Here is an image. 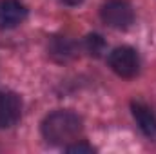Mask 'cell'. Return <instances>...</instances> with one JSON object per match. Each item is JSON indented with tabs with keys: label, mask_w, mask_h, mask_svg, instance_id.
I'll list each match as a JSON object with an SVG mask.
<instances>
[{
	"label": "cell",
	"mask_w": 156,
	"mask_h": 154,
	"mask_svg": "<svg viewBox=\"0 0 156 154\" xmlns=\"http://www.w3.org/2000/svg\"><path fill=\"white\" fill-rule=\"evenodd\" d=\"M83 129L82 118L73 111H55L42 121V136L47 143L66 145L75 142Z\"/></svg>",
	"instance_id": "1"
},
{
	"label": "cell",
	"mask_w": 156,
	"mask_h": 154,
	"mask_svg": "<svg viewBox=\"0 0 156 154\" xmlns=\"http://www.w3.org/2000/svg\"><path fill=\"white\" fill-rule=\"evenodd\" d=\"M102 20L118 31H125L134 22V9L127 0H107L100 7Z\"/></svg>",
	"instance_id": "2"
},
{
	"label": "cell",
	"mask_w": 156,
	"mask_h": 154,
	"mask_svg": "<svg viewBox=\"0 0 156 154\" xmlns=\"http://www.w3.org/2000/svg\"><path fill=\"white\" fill-rule=\"evenodd\" d=\"M109 65L111 69L122 78H133L138 75L140 69V60H138V53L129 47V45H122L113 49V53L109 54Z\"/></svg>",
	"instance_id": "3"
},
{
	"label": "cell",
	"mask_w": 156,
	"mask_h": 154,
	"mask_svg": "<svg viewBox=\"0 0 156 154\" xmlns=\"http://www.w3.org/2000/svg\"><path fill=\"white\" fill-rule=\"evenodd\" d=\"M22 116V100L16 93L0 91V129L13 127Z\"/></svg>",
	"instance_id": "4"
},
{
	"label": "cell",
	"mask_w": 156,
	"mask_h": 154,
	"mask_svg": "<svg viewBox=\"0 0 156 154\" xmlns=\"http://www.w3.org/2000/svg\"><path fill=\"white\" fill-rule=\"evenodd\" d=\"M27 16V9L20 0H0V29H15Z\"/></svg>",
	"instance_id": "5"
},
{
	"label": "cell",
	"mask_w": 156,
	"mask_h": 154,
	"mask_svg": "<svg viewBox=\"0 0 156 154\" xmlns=\"http://www.w3.org/2000/svg\"><path fill=\"white\" fill-rule=\"evenodd\" d=\"M133 116H134L136 123L140 125V129L144 131V134L154 138L156 136V114L153 113V109L147 107L145 103L134 102L133 103Z\"/></svg>",
	"instance_id": "6"
},
{
	"label": "cell",
	"mask_w": 156,
	"mask_h": 154,
	"mask_svg": "<svg viewBox=\"0 0 156 154\" xmlns=\"http://www.w3.org/2000/svg\"><path fill=\"white\" fill-rule=\"evenodd\" d=\"M104 47H105V42H104V38L100 35H89V37H85V49H87L89 54L100 56L102 51H104Z\"/></svg>",
	"instance_id": "7"
},
{
	"label": "cell",
	"mask_w": 156,
	"mask_h": 154,
	"mask_svg": "<svg viewBox=\"0 0 156 154\" xmlns=\"http://www.w3.org/2000/svg\"><path fill=\"white\" fill-rule=\"evenodd\" d=\"M66 151L67 152H93L94 149L91 145H87V143H76V145H67Z\"/></svg>",
	"instance_id": "8"
},
{
	"label": "cell",
	"mask_w": 156,
	"mask_h": 154,
	"mask_svg": "<svg viewBox=\"0 0 156 154\" xmlns=\"http://www.w3.org/2000/svg\"><path fill=\"white\" fill-rule=\"evenodd\" d=\"M62 4H66V5H78V4H82L83 0H60Z\"/></svg>",
	"instance_id": "9"
}]
</instances>
